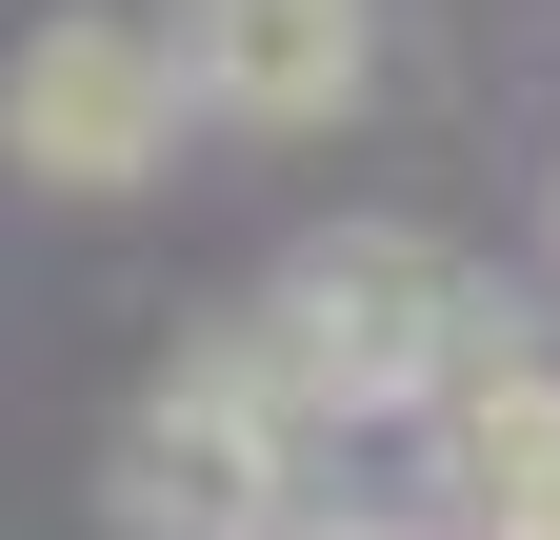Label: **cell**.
I'll return each instance as SVG.
<instances>
[{
  "label": "cell",
  "instance_id": "1",
  "mask_svg": "<svg viewBox=\"0 0 560 540\" xmlns=\"http://www.w3.org/2000/svg\"><path fill=\"white\" fill-rule=\"evenodd\" d=\"M320 441H340V421L301 400L280 320H221V341L120 421L101 520H120V540H301V460H320Z\"/></svg>",
  "mask_w": 560,
  "mask_h": 540
},
{
  "label": "cell",
  "instance_id": "2",
  "mask_svg": "<svg viewBox=\"0 0 560 540\" xmlns=\"http://www.w3.org/2000/svg\"><path fill=\"white\" fill-rule=\"evenodd\" d=\"M260 320H280V361H301L320 421H420V400L501 341L480 260H460V240H420V221H340V240H301Z\"/></svg>",
  "mask_w": 560,
  "mask_h": 540
},
{
  "label": "cell",
  "instance_id": "3",
  "mask_svg": "<svg viewBox=\"0 0 560 540\" xmlns=\"http://www.w3.org/2000/svg\"><path fill=\"white\" fill-rule=\"evenodd\" d=\"M180 40H140V21H40L21 60H0V161L60 180V200H140L180 161Z\"/></svg>",
  "mask_w": 560,
  "mask_h": 540
},
{
  "label": "cell",
  "instance_id": "4",
  "mask_svg": "<svg viewBox=\"0 0 560 540\" xmlns=\"http://www.w3.org/2000/svg\"><path fill=\"white\" fill-rule=\"evenodd\" d=\"M180 81H200V120L301 141V120H340V101L381 81V21H361V0H200V21H180Z\"/></svg>",
  "mask_w": 560,
  "mask_h": 540
},
{
  "label": "cell",
  "instance_id": "5",
  "mask_svg": "<svg viewBox=\"0 0 560 540\" xmlns=\"http://www.w3.org/2000/svg\"><path fill=\"white\" fill-rule=\"evenodd\" d=\"M420 441H441V520H480V540H501V520H540V501H560V361L501 320V341H480L441 400H420Z\"/></svg>",
  "mask_w": 560,
  "mask_h": 540
},
{
  "label": "cell",
  "instance_id": "6",
  "mask_svg": "<svg viewBox=\"0 0 560 540\" xmlns=\"http://www.w3.org/2000/svg\"><path fill=\"white\" fill-rule=\"evenodd\" d=\"M340 540H441V520H340Z\"/></svg>",
  "mask_w": 560,
  "mask_h": 540
},
{
  "label": "cell",
  "instance_id": "7",
  "mask_svg": "<svg viewBox=\"0 0 560 540\" xmlns=\"http://www.w3.org/2000/svg\"><path fill=\"white\" fill-rule=\"evenodd\" d=\"M540 200H560V180H540Z\"/></svg>",
  "mask_w": 560,
  "mask_h": 540
}]
</instances>
